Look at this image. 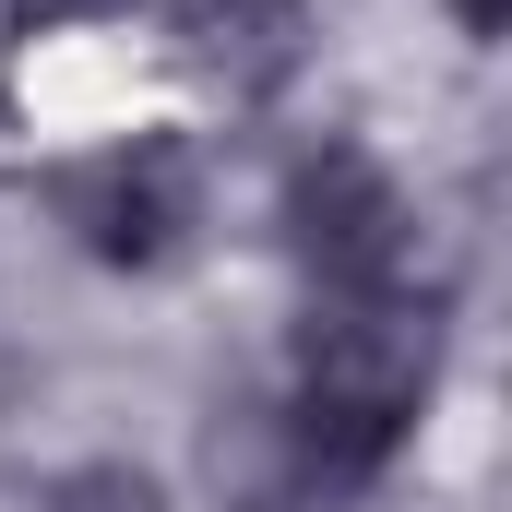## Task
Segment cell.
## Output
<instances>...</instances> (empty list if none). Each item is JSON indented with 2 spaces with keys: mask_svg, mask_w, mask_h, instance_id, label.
I'll use <instances>...</instances> for the list:
<instances>
[{
  "mask_svg": "<svg viewBox=\"0 0 512 512\" xmlns=\"http://www.w3.org/2000/svg\"><path fill=\"white\" fill-rule=\"evenodd\" d=\"M441 382V322L417 286H358V298H310L298 358H286V441L310 465V501L370 489L393 453L417 441V405Z\"/></svg>",
  "mask_w": 512,
  "mask_h": 512,
  "instance_id": "obj_1",
  "label": "cell"
},
{
  "mask_svg": "<svg viewBox=\"0 0 512 512\" xmlns=\"http://www.w3.org/2000/svg\"><path fill=\"white\" fill-rule=\"evenodd\" d=\"M274 227L310 274V298H358V286H417V203L370 143H310L274 191Z\"/></svg>",
  "mask_w": 512,
  "mask_h": 512,
  "instance_id": "obj_2",
  "label": "cell"
},
{
  "mask_svg": "<svg viewBox=\"0 0 512 512\" xmlns=\"http://www.w3.org/2000/svg\"><path fill=\"white\" fill-rule=\"evenodd\" d=\"M48 203H60V227H72L84 262L155 274V262L191 251V227H203V155H191L179 131H120V143L72 155V167L48 179Z\"/></svg>",
  "mask_w": 512,
  "mask_h": 512,
  "instance_id": "obj_3",
  "label": "cell"
},
{
  "mask_svg": "<svg viewBox=\"0 0 512 512\" xmlns=\"http://www.w3.org/2000/svg\"><path fill=\"white\" fill-rule=\"evenodd\" d=\"M203 489H215V512H310V465L286 441V405H215Z\"/></svg>",
  "mask_w": 512,
  "mask_h": 512,
  "instance_id": "obj_4",
  "label": "cell"
},
{
  "mask_svg": "<svg viewBox=\"0 0 512 512\" xmlns=\"http://www.w3.org/2000/svg\"><path fill=\"white\" fill-rule=\"evenodd\" d=\"M179 36H191L239 96H262V84H286V72H298V0H191V12H179Z\"/></svg>",
  "mask_w": 512,
  "mask_h": 512,
  "instance_id": "obj_5",
  "label": "cell"
},
{
  "mask_svg": "<svg viewBox=\"0 0 512 512\" xmlns=\"http://www.w3.org/2000/svg\"><path fill=\"white\" fill-rule=\"evenodd\" d=\"M36 512H167V477L155 465H131V453H84V465H60Z\"/></svg>",
  "mask_w": 512,
  "mask_h": 512,
  "instance_id": "obj_6",
  "label": "cell"
},
{
  "mask_svg": "<svg viewBox=\"0 0 512 512\" xmlns=\"http://www.w3.org/2000/svg\"><path fill=\"white\" fill-rule=\"evenodd\" d=\"M441 12H453L477 48H501V36H512V0H441Z\"/></svg>",
  "mask_w": 512,
  "mask_h": 512,
  "instance_id": "obj_7",
  "label": "cell"
}]
</instances>
